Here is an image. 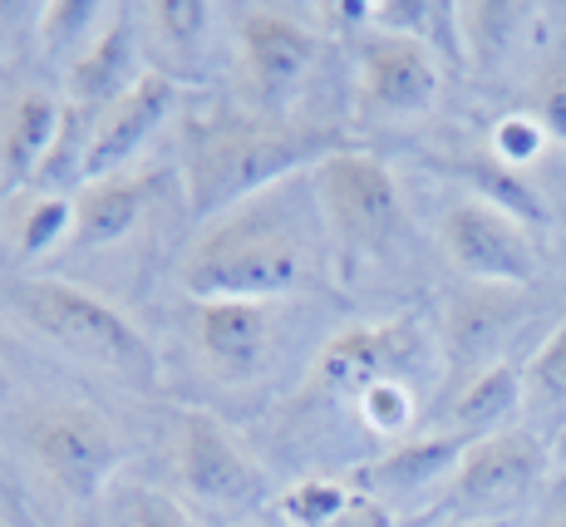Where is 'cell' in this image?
<instances>
[{
    "label": "cell",
    "mask_w": 566,
    "mask_h": 527,
    "mask_svg": "<svg viewBox=\"0 0 566 527\" xmlns=\"http://www.w3.org/2000/svg\"><path fill=\"white\" fill-rule=\"evenodd\" d=\"M350 148L340 128L291 114H256L247 104H207L182 118V207L198 227L252 197L301 178L331 153Z\"/></svg>",
    "instance_id": "obj_1"
},
{
    "label": "cell",
    "mask_w": 566,
    "mask_h": 527,
    "mask_svg": "<svg viewBox=\"0 0 566 527\" xmlns=\"http://www.w3.org/2000/svg\"><path fill=\"white\" fill-rule=\"evenodd\" d=\"M291 193L296 178L198 227L178 267L188 301H291L315 287L321 251Z\"/></svg>",
    "instance_id": "obj_2"
},
{
    "label": "cell",
    "mask_w": 566,
    "mask_h": 527,
    "mask_svg": "<svg viewBox=\"0 0 566 527\" xmlns=\"http://www.w3.org/2000/svg\"><path fill=\"white\" fill-rule=\"evenodd\" d=\"M0 306L70 360H84L138 394H158L163 365L154 340L99 291L64 277H10L0 281Z\"/></svg>",
    "instance_id": "obj_3"
},
{
    "label": "cell",
    "mask_w": 566,
    "mask_h": 527,
    "mask_svg": "<svg viewBox=\"0 0 566 527\" xmlns=\"http://www.w3.org/2000/svg\"><path fill=\"white\" fill-rule=\"evenodd\" d=\"M311 197L321 207V227L335 241L345 271L365 261H385L399 241H409V207L385 158L369 148H340L311 168Z\"/></svg>",
    "instance_id": "obj_4"
},
{
    "label": "cell",
    "mask_w": 566,
    "mask_h": 527,
    "mask_svg": "<svg viewBox=\"0 0 566 527\" xmlns=\"http://www.w3.org/2000/svg\"><path fill=\"white\" fill-rule=\"evenodd\" d=\"M15 438L35 474L64 503H94L118 468L128 464V438L114 420L90 400H45L30 404L15 424Z\"/></svg>",
    "instance_id": "obj_5"
},
{
    "label": "cell",
    "mask_w": 566,
    "mask_h": 527,
    "mask_svg": "<svg viewBox=\"0 0 566 527\" xmlns=\"http://www.w3.org/2000/svg\"><path fill=\"white\" fill-rule=\"evenodd\" d=\"M547 438L532 434L527 424H513L503 434L473 438L463 454V464L453 468V478L443 483L439 503L429 508V518L443 523H507L532 493L547 478Z\"/></svg>",
    "instance_id": "obj_6"
},
{
    "label": "cell",
    "mask_w": 566,
    "mask_h": 527,
    "mask_svg": "<svg viewBox=\"0 0 566 527\" xmlns=\"http://www.w3.org/2000/svg\"><path fill=\"white\" fill-rule=\"evenodd\" d=\"M172 478H178L182 498L202 503V508H212V513H232V518L276 503L266 464H261L212 410H188L178 420Z\"/></svg>",
    "instance_id": "obj_7"
},
{
    "label": "cell",
    "mask_w": 566,
    "mask_h": 527,
    "mask_svg": "<svg viewBox=\"0 0 566 527\" xmlns=\"http://www.w3.org/2000/svg\"><path fill=\"white\" fill-rule=\"evenodd\" d=\"M321 60L311 25L276 6H247L237 16V104L256 114H286Z\"/></svg>",
    "instance_id": "obj_8"
},
{
    "label": "cell",
    "mask_w": 566,
    "mask_h": 527,
    "mask_svg": "<svg viewBox=\"0 0 566 527\" xmlns=\"http://www.w3.org/2000/svg\"><path fill=\"white\" fill-rule=\"evenodd\" d=\"M439 247L468 287H517L527 291L542 277V251L517 217L497 213L483 197H459L443 207Z\"/></svg>",
    "instance_id": "obj_9"
},
{
    "label": "cell",
    "mask_w": 566,
    "mask_h": 527,
    "mask_svg": "<svg viewBox=\"0 0 566 527\" xmlns=\"http://www.w3.org/2000/svg\"><path fill=\"white\" fill-rule=\"evenodd\" d=\"M423 355H429V335H423L419 316H395V321H375V326H340L315 355L311 394L355 400L375 380H413Z\"/></svg>",
    "instance_id": "obj_10"
},
{
    "label": "cell",
    "mask_w": 566,
    "mask_h": 527,
    "mask_svg": "<svg viewBox=\"0 0 566 527\" xmlns=\"http://www.w3.org/2000/svg\"><path fill=\"white\" fill-rule=\"evenodd\" d=\"M286 301H192V345L227 384L261 380L281 355Z\"/></svg>",
    "instance_id": "obj_11"
},
{
    "label": "cell",
    "mask_w": 566,
    "mask_h": 527,
    "mask_svg": "<svg viewBox=\"0 0 566 527\" xmlns=\"http://www.w3.org/2000/svg\"><path fill=\"white\" fill-rule=\"evenodd\" d=\"M439 54L433 45L395 30H369L355 45V99L360 114L375 118H409L439 99Z\"/></svg>",
    "instance_id": "obj_12"
},
{
    "label": "cell",
    "mask_w": 566,
    "mask_h": 527,
    "mask_svg": "<svg viewBox=\"0 0 566 527\" xmlns=\"http://www.w3.org/2000/svg\"><path fill=\"white\" fill-rule=\"evenodd\" d=\"M172 188L168 168H144V173H114V178L84 183L74 193V232L64 241V251L84 257V251L114 247L144 223L158 207V197Z\"/></svg>",
    "instance_id": "obj_13"
},
{
    "label": "cell",
    "mask_w": 566,
    "mask_h": 527,
    "mask_svg": "<svg viewBox=\"0 0 566 527\" xmlns=\"http://www.w3.org/2000/svg\"><path fill=\"white\" fill-rule=\"evenodd\" d=\"M468 434H453V430H433V434H419V438H405V444L385 448V454L365 458L355 464L350 474V488L369 493V498L389 503V498H413V493H429V488H443L453 478V468L463 464Z\"/></svg>",
    "instance_id": "obj_14"
},
{
    "label": "cell",
    "mask_w": 566,
    "mask_h": 527,
    "mask_svg": "<svg viewBox=\"0 0 566 527\" xmlns=\"http://www.w3.org/2000/svg\"><path fill=\"white\" fill-rule=\"evenodd\" d=\"M172 104H178V80L163 70H148L118 104H108L99 114V124H94L90 173H84V183H99V178L124 173V163L168 124Z\"/></svg>",
    "instance_id": "obj_15"
},
{
    "label": "cell",
    "mask_w": 566,
    "mask_h": 527,
    "mask_svg": "<svg viewBox=\"0 0 566 527\" xmlns=\"http://www.w3.org/2000/svg\"><path fill=\"white\" fill-rule=\"evenodd\" d=\"M154 64H144V45H138V16L128 6H118V16L108 20V30L94 40L80 60L64 70V99L84 108H104L118 104L134 90Z\"/></svg>",
    "instance_id": "obj_16"
},
{
    "label": "cell",
    "mask_w": 566,
    "mask_h": 527,
    "mask_svg": "<svg viewBox=\"0 0 566 527\" xmlns=\"http://www.w3.org/2000/svg\"><path fill=\"white\" fill-rule=\"evenodd\" d=\"M64 118V99H54L40 84H25L0 104V193L30 188L40 163L50 158L54 134Z\"/></svg>",
    "instance_id": "obj_17"
},
{
    "label": "cell",
    "mask_w": 566,
    "mask_h": 527,
    "mask_svg": "<svg viewBox=\"0 0 566 527\" xmlns=\"http://www.w3.org/2000/svg\"><path fill=\"white\" fill-rule=\"evenodd\" d=\"M527 311V291L517 287H463L443 311V355L453 370H468L488 360L503 335Z\"/></svg>",
    "instance_id": "obj_18"
},
{
    "label": "cell",
    "mask_w": 566,
    "mask_h": 527,
    "mask_svg": "<svg viewBox=\"0 0 566 527\" xmlns=\"http://www.w3.org/2000/svg\"><path fill=\"white\" fill-rule=\"evenodd\" d=\"M517 414H522V365L493 360V365H483L459 390V400L449 404V424H443V430L468 434V438H488V434L513 430Z\"/></svg>",
    "instance_id": "obj_19"
},
{
    "label": "cell",
    "mask_w": 566,
    "mask_h": 527,
    "mask_svg": "<svg viewBox=\"0 0 566 527\" xmlns=\"http://www.w3.org/2000/svg\"><path fill=\"white\" fill-rule=\"evenodd\" d=\"M433 168H443L449 178H459L473 188V197H483V203H493L497 213L517 217L522 227H547L552 213H547V197L527 183V173L507 168V163H497L493 153H453V158H433Z\"/></svg>",
    "instance_id": "obj_20"
},
{
    "label": "cell",
    "mask_w": 566,
    "mask_h": 527,
    "mask_svg": "<svg viewBox=\"0 0 566 527\" xmlns=\"http://www.w3.org/2000/svg\"><path fill=\"white\" fill-rule=\"evenodd\" d=\"M522 414L527 430L552 444L566 434V316L522 365Z\"/></svg>",
    "instance_id": "obj_21"
},
{
    "label": "cell",
    "mask_w": 566,
    "mask_h": 527,
    "mask_svg": "<svg viewBox=\"0 0 566 527\" xmlns=\"http://www.w3.org/2000/svg\"><path fill=\"white\" fill-rule=\"evenodd\" d=\"M144 30H148V50L163 54V64H154V70L178 80V70L192 74V64L202 60L207 30H212V6H202V0H154V6H144Z\"/></svg>",
    "instance_id": "obj_22"
},
{
    "label": "cell",
    "mask_w": 566,
    "mask_h": 527,
    "mask_svg": "<svg viewBox=\"0 0 566 527\" xmlns=\"http://www.w3.org/2000/svg\"><path fill=\"white\" fill-rule=\"evenodd\" d=\"M118 16V6H104V0H50L40 6V45H45L50 60H60L70 70L84 50L108 30V20Z\"/></svg>",
    "instance_id": "obj_23"
},
{
    "label": "cell",
    "mask_w": 566,
    "mask_h": 527,
    "mask_svg": "<svg viewBox=\"0 0 566 527\" xmlns=\"http://www.w3.org/2000/svg\"><path fill=\"white\" fill-rule=\"evenodd\" d=\"M74 232V197H45L30 193V203L15 213L10 227V251L20 261H40L45 251H60Z\"/></svg>",
    "instance_id": "obj_24"
},
{
    "label": "cell",
    "mask_w": 566,
    "mask_h": 527,
    "mask_svg": "<svg viewBox=\"0 0 566 527\" xmlns=\"http://www.w3.org/2000/svg\"><path fill=\"white\" fill-rule=\"evenodd\" d=\"M350 410L375 438L405 444L409 430L419 424V390H413V380H375L355 394Z\"/></svg>",
    "instance_id": "obj_25"
},
{
    "label": "cell",
    "mask_w": 566,
    "mask_h": 527,
    "mask_svg": "<svg viewBox=\"0 0 566 527\" xmlns=\"http://www.w3.org/2000/svg\"><path fill=\"white\" fill-rule=\"evenodd\" d=\"M517 20H522V6H507V0H478V6H459V30H463L468 50L478 54V64H493L497 54L513 45Z\"/></svg>",
    "instance_id": "obj_26"
},
{
    "label": "cell",
    "mask_w": 566,
    "mask_h": 527,
    "mask_svg": "<svg viewBox=\"0 0 566 527\" xmlns=\"http://www.w3.org/2000/svg\"><path fill=\"white\" fill-rule=\"evenodd\" d=\"M547 148H552V128L542 124L532 108L503 114L493 124V134H488V153H493L497 163H507V168H517V173H527Z\"/></svg>",
    "instance_id": "obj_27"
},
{
    "label": "cell",
    "mask_w": 566,
    "mask_h": 527,
    "mask_svg": "<svg viewBox=\"0 0 566 527\" xmlns=\"http://www.w3.org/2000/svg\"><path fill=\"white\" fill-rule=\"evenodd\" d=\"M118 527H198L188 518V508H182L172 493H158V488H134L118 498Z\"/></svg>",
    "instance_id": "obj_28"
},
{
    "label": "cell",
    "mask_w": 566,
    "mask_h": 527,
    "mask_svg": "<svg viewBox=\"0 0 566 527\" xmlns=\"http://www.w3.org/2000/svg\"><path fill=\"white\" fill-rule=\"evenodd\" d=\"M527 108L552 128V138H562V144H566V54H557V60H547L537 70Z\"/></svg>",
    "instance_id": "obj_29"
},
{
    "label": "cell",
    "mask_w": 566,
    "mask_h": 527,
    "mask_svg": "<svg viewBox=\"0 0 566 527\" xmlns=\"http://www.w3.org/2000/svg\"><path fill=\"white\" fill-rule=\"evenodd\" d=\"M321 527H395V508L379 503V498H369V493H360V488H350V498H345Z\"/></svg>",
    "instance_id": "obj_30"
},
{
    "label": "cell",
    "mask_w": 566,
    "mask_h": 527,
    "mask_svg": "<svg viewBox=\"0 0 566 527\" xmlns=\"http://www.w3.org/2000/svg\"><path fill=\"white\" fill-rule=\"evenodd\" d=\"M10 390H15V355H10V340L0 331V404L10 400Z\"/></svg>",
    "instance_id": "obj_31"
},
{
    "label": "cell",
    "mask_w": 566,
    "mask_h": 527,
    "mask_svg": "<svg viewBox=\"0 0 566 527\" xmlns=\"http://www.w3.org/2000/svg\"><path fill=\"white\" fill-rule=\"evenodd\" d=\"M542 527H566V493H557V503L542 513Z\"/></svg>",
    "instance_id": "obj_32"
},
{
    "label": "cell",
    "mask_w": 566,
    "mask_h": 527,
    "mask_svg": "<svg viewBox=\"0 0 566 527\" xmlns=\"http://www.w3.org/2000/svg\"><path fill=\"white\" fill-rule=\"evenodd\" d=\"M449 527H513V523H449Z\"/></svg>",
    "instance_id": "obj_33"
},
{
    "label": "cell",
    "mask_w": 566,
    "mask_h": 527,
    "mask_svg": "<svg viewBox=\"0 0 566 527\" xmlns=\"http://www.w3.org/2000/svg\"><path fill=\"white\" fill-rule=\"evenodd\" d=\"M557 454H566V434H562V438H557Z\"/></svg>",
    "instance_id": "obj_34"
}]
</instances>
